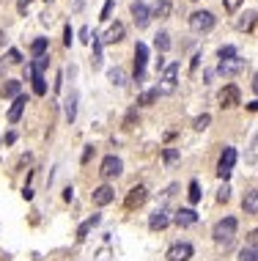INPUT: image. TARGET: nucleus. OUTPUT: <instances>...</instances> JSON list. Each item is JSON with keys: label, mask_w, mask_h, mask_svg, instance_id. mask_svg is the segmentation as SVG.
Instances as JSON below:
<instances>
[{"label": "nucleus", "mask_w": 258, "mask_h": 261, "mask_svg": "<svg viewBox=\"0 0 258 261\" xmlns=\"http://www.w3.org/2000/svg\"><path fill=\"white\" fill-rule=\"evenodd\" d=\"M132 17H135V25H138V28H146L151 22V11L146 9L143 0H135V3H132Z\"/></svg>", "instance_id": "9b49d317"}, {"label": "nucleus", "mask_w": 258, "mask_h": 261, "mask_svg": "<svg viewBox=\"0 0 258 261\" xmlns=\"http://www.w3.org/2000/svg\"><path fill=\"white\" fill-rule=\"evenodd\" d=\"M17 9H20V14H28V9H31V0H20V3H17Z\"/></svg>", "instance_id": "37998d69"}, {"label": "nucleus", "mask_w": 258, "mask_h": 261, "mask_svg": "<svg viewBox=\"0 0 258 261\" xmlns=\"http://www.w3.org/2000/svg\"><path fill=\"white\" fill-rule=\"evenodd\" d=\"M135 118H138V110H132V113L126 115V121H124V126H126V129H132V126H135Z\"/></svg>", "instance_id": "a19ab883"}, {"label": "nucleus", "mask_w": 258, "mask_h": 261, "mask_svg": "<svg viewBox=\"0 0 258 261\" xmlns=\"http://www.w3.org/2000/svg\"><path fill=\"white\" fill-rule=\"evenodd\" d=\"M25 104H28V96H25V94H20L14 102H11L9 115H6V118H9V124H17V121L22 118V110H25Z\"/></svg>", "instance_id": "2eb2a0df"}, {"label": "nucleus", "mask_w": 258, "mask_h": 261, "mask_svg": "<svg viewBox=\"0 0 258 261\" xmlns=\"http://www.w3.org/2000/svg\"><path fill=\"white\" fill-rule=\"evenodd\" d=\"M72 198H74V190L66 187V190H63V201H72Z\"/></svg>", "instance_id": "a18cd8bd"}, {"label": "nucleus", "mask_w": 258, "mask_h": 261, "mask_svg": "<svg viewBox=\"0 0 258 261\" xmlns=\"http://www.w3.org/2000/svg\"><path fill=\"white\" fill-rule=\"evenodd\" d=\"M102 223V214H93V217H88L83 225L77 228V242H85V236H88V231L93 228V225H99Z\"/></svg>", "instance_id": "6ab92c4d"}, {"label": "nucleus", "mask_w": 258, "mask_h": 261, "mask_svg": "<svg viewBox=\"0 0 258 261\" xmlns=\"http://www.w3.org/2000/svg\"><path fill=\"white\" fill-rule=\"evenodd\" d=\"M154 44H157V50H160V52H168V50H171V33L160 31L154 36Z\"/></svg>", "instance_id": "393cba45"}, {"label": "nucleus", "mask_w": 258, "mask_h": 261, "mask_svg": "<svg viewBox=\"0 0 258 261\" xmlns=\"http://www.w3.org/2000/svg\"><path fill=\"white\" fill-rule=\"evenodd\" d=\"M173 223L179 225V228H190V225L198 223V212L195 209H179V212L173 214Z\"/></svg>", "instance_id": "ddd939ff"}, {"label": "nucleus", "mask_w": 258, "mask_h": 261, "mask_svg": "<svg viewBox=\"0 0 258 261\" xmlns=\"http://www.w3.org/2000/svg\"><path fill=\"white\" fill-rule=\"evenodd\" d=\"M121 39H124V25H121V22H115V25H110L107 33L102 36V44H118Z\"/></svg>", "instance_id": "dca6fc26"}, {"label": "nucleus", "mask_w": 258, "mask_h": 261, "mask_svg": "<svg viewBox=\"0 0 258 261\" xmlns=\"http://www.w3.org/2000/svg\"><path fill=\"white\" fill-rule=\"evenodd\" d=\"M190 28L195 33H209L214 28V14L212 11H195V14H190Z\"/></svg>", "instance_id": "7ed1b4c3"}, {"label": "nucleus", "mask_w": 258, "mask_h": 261, "mask_svg": "<svg viewBox=\"0 0 258 261\" xmlns=\"http://www.w3.org/2000/svg\"><path fill=\"white\" fill-rule=\"evenodd\" d=\"M72 42H74V33H72V25H66V28H63V44H66V47H72Z\"/></svg>", "instance_id": "c9c22d12"}, {"label": "nucleus", "mask_w": 258, "mask_h": 261, "mask_svg": "<svg viewBox=\"0 0 258 261\" xmlns=\"http://www.w3.org/2000/svg\"><path fill=\"white\" fill-rule=\"evenodd\" d=\"M242 69H244V61L236 55V58H231V61H220V66H217V74H222V77H236Z\"/></svg>", "instance_id": "1a4fd4ad"}, {"label": "nucleus", "mask_w": 258, "mask_h": 261, "mask_svg": "<svg viewBox=\"0 0 258 261\" xmlns=\"http://www.w3.org/2000/svg\"><path fill=\"white\" fill-rule=\"evenodd\" d=\"M247 245H258V228H253L247 234Z\"/></svg>", "instance_id": "c03bdc74"}, {"label": "nucleus", "mask_w": 258, "mask_h": 261, "mask_svg": "<svg viewBox=\"0 0 258 261\" xmlns=\"http://www.w3.org/2000/svg\"><path fill=\"white\" fill-rule=\"evenodd\" d=\"M6 58H9V63H20V61H22L20 50H9V55H6Z\"/></svg>", "instance_id": "ea45409f"}, {"label": "nucleus", "mask_w": 258, "mask_h": 261, "mask_svg": "<svg viewBox=\"0 0 258 261\" xmlns=\"http://www.w3.org/2000/svg\"><path fill=\"white\" fill-rule=\"evenodd\" d=\"M255 157H258V132L253 135V149H250V154H247V162H250V165L255 162Z\"/></svg>", "instance_id": "f704fd0d"}, {"label": "nucleus", "mask_w": 258, "mask_h": 261, "mask_svg": "<svg viewBox=\"0 0 258 261\" xmlns=\"http://www.w3.org/2000/svg\"><path fill=\"white\" fill-rule=\"evenodd\" d=\"M247 110H253V113H255V110H258V102H250V104H247Z\"/></svg>", "instance_id": "8fccbe9b"}, {"label": "nucleus", "mask_w": 258, "mask_h": 261, "mask_svg": "<svg viewBox=\"0 0 258 261\" xmlns=\"http://www.w3.org/2000/svg\"><path fill=\"white\" fill-rule=\"evenodd\" d=\"M217 58H220V61H231V58H236V47L225 44V47H220V50H217Z\"/></svg>", "instance_id": "c756f323"}, {"label": "nucleus", "mask_w": 258, "mask_h": 261, "mask_svg": "<svg viewBox=\"0 0 258 261\" xmlns=\"http://www.w3.org/2000/svg\"><path fill=\"white\" fill-rule=\"evenodd\" d=\"M176 85H179V63H168V66L162 69V77H160L157 91H160V94H173Z\"/></svg>", "instance_id": "f03ea898"}, {"label": "nucleus", "mask_w": 258, "mask_h": 261, "mask_svg": "<svg viewBox=\"0 0 258 261\" xmlns=\"http://www.w3.org/2000/svg\"><path fill=\"white\" fill-rule=\"evenodd\" d=\"M209 124H212V115H209V113H203V115H198V118H195V129L198 132H203Z\"/></svg>", "instance_id": "2f4dec72"}, {"label": "nucleus", "mask_w": 258, "mask_h": 261, "mask_svg": "<svg viewBox=\"0 0 258 261\" xmlns=\"http://www.w3.org/2000/svg\"><path fill=\"white\" fill-rule=\"evenodd\" d=\"M63 107H66V121H69V124H74V118H77V94H74V91L66 96Z\"/></svg>", "instance_id": "aec40b11"}, {"label": "nucleus", "mask_w": 258, "mask_h": 261, "mask_svg": "<svg viewBox=\"0 0 258 261\" xmlns=\"http://www.w3.org/2000/svg\"><path fill=\"white\" fill-rule=\"evenodd\" d=\"M192 245L190 242H176V245L168 247V261H190L192 258Z\"/></svg>", "instance_id": "0eeeda50"}, {"label": "nucleus", "mask_w": 258, "mask_h": 261, "mask_svg": "<svg viewBox=\"0 0 258 261\" xmlns=\"http://www.w3.org/2000/svg\"><path fill=\"white\" fill-rule=\"evenodd\" d=\"M242 209H244L247 214H258V190H250V193L244 195Z\"/></svg>", "instance_id": "412c9836"}, {"label": "nucleus", "mask_w": 258, "mask_h": 261, "mask_svg": "<svg viewBox=\"0 0 258 261\" xmlns=\"http://www.w3.org/2000/svg\"><path fill=\"white\" fill-rule=\"evenodd\" d=\"M233 165H236V149L225 146V152H222L220 162H217V176L228 179V176H231V171H233Z\"/></svg>", "instance_id": "20e7f679"}, {"label": "nucleus", "mask_w": 258, "mask_h": 261, "mask_svg": "<svg viewBox=\"0 0 258 261\" xmlns=\"http://www.w3.org/2000/svg\"><path fill=\"white\" fill-rule=\"evenodd\" d=\"M28 77H31V83H33V94H36V96H44V94H47V83H44L42 74L33 72V66H28Z\"/></svg>", "instance_id": "f3484780"}, {"label": "nucleus", "mask_w": 258, "mask_h": 261, "mask_svg": "<svg viewBox=\"0 0 258 261\" xmlns=\"http://www.w3.org/2000/svg\"><path fill=\"white\" fill-rule=\"evenodd\" d=\"M93 204L96 206H107V204H113V198H115V190L110 187V184H102V187H96L93 190Z\"/></svg>", "instance_id": "f8f14e48"}, {"label": "nucleus", "mask_w": 258, "mask_h": 261, "mask_svg": "<svg viewBox=\"0 0 258 261\" xmlns=\"http://www.w3.org/2000/svg\"><path fill=\"white\" fill-rule=\"evenodd\" d=\"M93 58H91V63H93V69H99L102 66V36H96V33H93Z\"/></svg>", "instance_id": "5701e85b"}, {"label": "nucleus", "mask_w": 258, "mask_h": 261, "mask_svg": "<svg viewBox=\"0 0 258 261\" xmlns=\"http://www.w3.org/2000/svg\"><path fill=\"white\" fill-rule=\"evenodd\" d=\"M168 223H171V212H168L165 206H160L154 214L149 217V228L151 231H162V228H168Z\"/></svg>", "instance_id": "9d476101"}, {"label": "nucleus", "mask_w": 258, "mask_h": 261, "mask_svg": "<svg viewBox=\"0 0 258 261\" xmlns=\"http://www.w3.org/2000/svg\"><path fill=\"white\" fill-rule=\"evenodd\" d=\"M187 198H190V204H198V201H201V184H198V182H190V193H187Z\"/></svg>", "instance_id": "7c9ffc66"}, {"label": "nucleus", "mask_w": 258, "mask_h": 261, "mask_svg": "<svg viewBox=\"0 0 258 261\" xmlns=\"http://www.w3.org/2000/svg\"><path fill=\"white\" fill-rule=\"evenodd\" d=\"M236 217H222L220 223L212 228V236H214V242L220 247H228L233 242V236H236Z\"/></svg>", "instance_id": "f257e3e1"}, {"label": "nucleus", "mask_w": 258, "mask_h": 261, "mask_svg": "<svg viewBox=\"0 0 258 261\" xmlns=\"http://www.w3.org/2000/svg\"><path fill=\"white\" fill-rule=\"evenodd\" d=\"M31 66H33V72H39V74H42L44 69L50 66V58H47V55H42V58H36V63H31Z\"/></svg>", "instance_id": "473e14b6"}, {"label": "nucleus", "mask_w": 258, "mask_h": 261, "mask_svg": "<svg viewBox=\"0 0 258 261\" xmlns=\"http://www.w3.org/2000/svg\"><path fill=\"white\" fill-rule=\"evenodd\" d=\"M255 22H258V14H255V11H247V14H242L236 20V31H242V33L244 31H253Z\"/></svg>", "instance_id": "a211bd4d"}, {"label": "nucleus", "mask_w": 258, "mask_h": 261, "mask_svg": "<svg viewBox=\"0 0 258 261\" xmlns=\"http://www.w3.org/2000/svg\"><path fill=\"white\" fill-rule=\"evenodd\" d=\"M47 47H50V42H47V39H36V42L31 44V52H33V58H42L44 52H47Z\"/></svg>", "instance_id": "bb28decb"}, {"label": "nucleus", "mask_w": 258, "mask_h": 261, "mask_svg": "<svg viewBox=\"0 0 258 261\" xmlns=\"http://www.w3.org/2000/svg\"><path fill=\"white\" fill-rule=\"evenodd\" d=\"M171 11H173V6L168 3V0H157V3H154V11H151V17H160V20H168V17H171Z\"/></svg>", "instance_id": "4be33fe9"}, {"label": "nucleus", "mask_w": 258, "mask_h": 261, "mask_svg": "<svg viewBox=\"0 0 258 261\" xmlns=\"http://www.w3.org/2000/svg\"><path fill=\"white\" fill-rule=\"evenodd\" d=\"M239 261H258V245H247L239 253Z\"/></svg>", "instance_id": "c85d7f7f"}, {"label": "nucleus", "mask_w": 258, "mask_h": 261, "mask_svg": "<svg viewBox=\"0 0 258 261\" xmlns=\"http://www.w3.org/2000/svg\"><path fill=\"white\" fill-rule=\"evenodd\" d=\"M121 171H124V162H121L115 154L104 157V160H102V168H99V173H102L104 179H115V176H121Z\"/></svg>", "instance_id": "423d86ee"}, {"label": "nucleus", "mask_w": 258, "mask_h": 261, "mask_svg": "<svg viewBox=\"0 0 258 261\" xmlns=\"http://www.w3.org/2000/svg\"><path fill=\"white\" fill-rule=\"evenodd\" d=\"M146 63H149V47L138 42V47H135V80L138 83L146 80Z\"/></svg>", "instance_id": "39448f33"}, {"label": "nucleus", "mask_w": 258, "mask_h": 261, "mask_svg": "<svg viewBox=\"0 0 258 261\" xmlns=\"http://www.w3.org/2000/svg\"><path fill=\"white\" fill-rule=\"evenodd\" d=\"M3 96H6V99H17V96H20V80H6Z\"/></svg>", "instance_id": "b1692460"}, {"label": "nucleus", "mask_w": 258, "mask_h": 261, "mask_svg": "<svg viewBox=\"0 0 258 261\" xmlns=\"http://www.w3.org/2000/svg\"><path fill=\"white\" fill-rule=\"evenodd\" d=\"M157 99H160V91L151 88V91H143V94L138 96V104H151V102H157Z\"/></svg>", "instance_id": "cd10ccee"}, {"label": "nucleus", "mask_w": 258, "mask_h": 261, "mask_svg": "<svg viewBox=\"0 0 258 261\" xmlns=\"http://www.w3.org/2000/svg\"><path fill=\"white\" fill-rule=\"evenodd\" d=\"M6 63H9V61H6V58H0V74L6 72Z\"/></svg>", "instance_id": "09e8293b"}, {"label": "nucleus", "mask_w": 258, "mask_h": 261, "mask_svg": "<svg viewBox=\"0 0 258 261\" xmlns=\"http://www.w3.org/2000/svg\"><path fill=\"white\" fill-rule=\"evenodd\" d=\"M3 44H6V33L0 31V47H3Z\"/></svg>", "instance_id": "603ef678"}, {"label": "nucleus", "mask_w": 258, "mask_h": 261, "mask_svg": "<svg viewBox=\"0 0 258 261\" xmlns=\"http://www.w3.org/2000/svg\"><path fill=\"white\" fill-rule=\"evenodd\" d=\"M253 91H255V94H258V74H255V77H253Z\"/></svg>", "instance_id": "3c124183"}, {"label": "nucleus", "mask_w": 258, "mask_h": 261, "mask_svg": "<svg viewBox=\"0 0 258 261\" xmlns=\"http://www.w3.org/2000/svg\"><path fill=\"white\" fill-rule=\"evenodd\" d=\"M91 154H93V146H85V152H83V162L91 160Z\"/></svg>", "instance_id": "49530a36"}, {"label": "nucleus", "mask_w": 258, "mask_h": 261, "mask_svg": "<svg viewBox=\"0 0 258 261\" xmlns=\"http://www.w3.org/2000/svg\"><path fill=\"white\" fill-rule=\"evenodd\" d=\"M228 198H231V187H228V184H225V187H222L220 193H217V201H220V204H225Z\"/></svg>", "instance_id": "4c0bfd02"}, {"label": "nucleus", "mask_w": 258, "mask_h": 261, "mask_svg": "<svg viewBox=\"0 0 258 261\" xmlns=\"http://www.w3.org/2000/svg\"><path fill=\"white\" fill-rule=\"evenodd\" d=\"M162 157H165L168 165H173V162L179 160V149H165V154H162Z\"/></svg>", "instance_id": "72a5a7b5"}, {"label": "nucleus", "mask_w": 258, "mask_h": 261, "mask_svg": "<svg viewBox=\"0 0 258 261\" xmlns=\"http://www.w3.org/2000/svg\"><path fill=\"white\" fill-rule=\"evenodd\" d=\"M236 104H239V88L236 85H225L220 91V107L228 110V107H236Z\"/></svg>", "instance_id": "4468645a"}, {"label": "nucleus", "mask_w": 258, "mask_h": 261, "mask_svg": "<svg viewBox=\"0 0 258 261\" xmlns=\"http://www.w3.org/2000/svg\"><path fill=\"white\" fill-rule=\"evenodd\" d=\"M61 85H63V74H58L55 77V91H61Z\"/></svg>", "instance_id": "de8ad7c7"}, {"label": "nucleus", "mask_w": 258, "mask_h": 261, "mask_svg": "<svg viewBox=\"0 0 258 261\" xmlns=\"http://www.w3.org/2000/svg\"><path fill=\"white\" fill-rule=\"evenodd\" d=\"M107 77H110V83H113V85H124V83H126V72H124L121 66H113V69L107 72Z\"/></svg>", "instance_id": "a878e982"}, {"label": "nucleus", "mask_w": 258, "mask_h": 261, "mask_svg": "<svg viewBox=\"0 0 258 261\" xmlns=\"http://www.w3.org/2000/svg\"><path fill=\"white\" fill-rule=\"evenodd\" d=\"M22 198H25V201H33V187H31V184H25V187H22Z\"/></svg>", "instance_id": "79ce46f5"}, {"label": "nucleus", "mask_w": 258, "mask_h": 261, "mask_svg": "<svg viewBox=\"0 0 258 261\" xmlns=\"http://www.w3.org/2000/svg\"><path fill=\"white\" fill-rule=\"evenodd\" d=\"M110 14H113V0H107V3H104L102 17H99V20H102V22H107V20H110Z\"/></svg>", "instance_id": "e433bc0d"}, {"label": "nucleus", "mask_w": 258, "mask_h": 261, "mask_svg": "<svg viewBox=\"0 0 258 261\" xmlns=\"http://www.w3.org/2000/svg\"><path fill=\"white\" fill-rule=\"evenodd\" d=\"M146 198H149V190H146L143 184H135V187L126 193L124 206H126V209H138V206H143V204H146Z\"/></svg>", "instance_id": "6e6552de"}, {"label": "nucleus", "mask_w": 258, "mask_h": 261, "mask_svg": "<svg viewBox=\"0 0 258 261\" xmlns=\"http://www.w3.org/2000/svg\"><path fill=\"white\" fill-rule=\"evenodd\" d=\"M222 6H225V11H236L242 6V0H222Z\"/></svg>", "instance_id": "58836bf2"}]
</instances>
